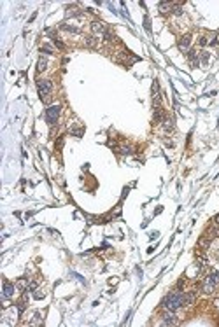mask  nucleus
Segmentation results:
<instances>
[{
    "label": "nucleus",
    "instance_id": "a211bd4d",
    "mask_svg": "<svg viewBox=\"0 0 219 327\" xmlns=\"http://www.w3.org/2000/svg\"><path fill=\"white\" fill-rule=\"evenodd\" d=\"M195 296H196V292H189V294H184V306H186V305H191L193 301H195Z\"/></svg>",
    "mask_w": 219,
    "mask_h": 327
},
{
    "label": "nucleus",
    "instance_id": "c756f323",
    "mask_svg": "<svg viewBox=\"0 0 219 327\" xmlns=\"http://www.w3.org/2000/svg\"><path fill=\"white\" fill-rule=\"evenodd\" d=\"M37 289V282H30V285H28V290L32 292V290H35Z\"/></svg>",
    "mask_w": 219,
    "mask_h": 327
},
{
    "label": "nucleus",
    "instance_id": "393cba45",
    "mask_svg": "<svg viewBox=\"0 0 219 327\" xmlns=\"http://www.w3.org/2000/svg\"><path fill=\"white\" fill-rule=\"evenodd\" d=\"M40 320H42V318H40V313L37 311V313L33 315V322H32V324H33V325H37V324H40Z\"/></svg>",
    "mask_w": 219,
    "mask_h": 327
},
{
    "label": "nucleus",
    "instance_id": "4468645a",
    "mask_svg": "<svg viewBox=\"0 0 219 327\" xmlns=\"http://www.w3.org/2000/svg\"><path fill=\"white\" fill-rule=\"evenodd\" d=\"M28 285H30V284H28L27 278H21V280H18V282H16V287L19 290H28Z\"/></svg>",
    "mask_w": 219,
    "mask_h": 327
},
{
    "label": "nucleus",
    "instance_id": "b1692460",
    "mask_svg": "<svg viewBox=\"0 0 219 327\" xmlns=\"http://www.w3.org/2000/svg\"><path fill=\"white\" fill-rule=\"evenodd\" d=\"M40 51H42V53H46V54H53V47H51V46H42V47H40Z\"/></svg>",
    "mask_w": 219,
    "mask_h": 327
},
{
    "label": "nucleus",
    "instance_id": "2f4dec72",
    "mask_svg": "<svg viewBox=\"0 0 219 327\" xmlns=\"http://www.w3.org/2000/svg\"><path fill=\"white\" fill-rule=\"evenodd\" d=\"M61 145H63V138H60V140H58V142H56V147H58V149H60Z\"/></svg>",
    "mask_w": 219,
    "mask_h": 327
},
{
    "label": "nucleus",
    "instance_id": "412c9836",
    "mask_svg": "<svg viewBox=\"0 0 219 327\" xmlns=\"http://www.w3.org/2000/svg\"><path fill=\"white\" fill-rule=\"evenodd\" d=\"M158 93H159V86H158V82H154V84H153V98H154V100H156V98H159Z\"/></svg>",
    "mask_w": 219,
    "mask_h": 327
},
{
    "label": "nucleus",
    "instance_id": "6ab92c4d",
    "mask_svg": "<svg viewBox=\"0 0 219 327\" xmlns=\"http://www.w3.org/2000/svg\"><path fill=\"white\" fill-rule=\"evenodd\" d=\"M61 30H67V32H72V33H77L79 32V28L77 27H72V25H61Z\"/></svg>",
    "mask_w": 219,
    "mask_h": 327
},
{
    "label": "nucleus",
    "instance_id": "7ed1b4c3",
    "mask_svg": "<svg viewBox=\"0 0 219 327\" xmlns=\"http://www.w3.org/2000/svg\"><path fill=\"white\" fill-rule=\"evenodd\" d=\"M60 110H61L60 105H49V107L46 108L44 117H46V121H48V124H49V126H55V124H56L58 116H60Z\"/></svg>",
    "mask_w": 219,
    "mask_h": 327
},
{
    "label": "nucleus",
    "instance_id": "f3484780",
    "mask_svg": "<svg viewBox=\"0 0 219 327\" xmlns=\"http://www.w3.org/2000/svg\"><path fill=\"white\" fill-rule=\"evenodd\" d=\"M46 68H48V59L40 58V59H39V63H37V70H39V72H44Z\"/></svg>",
    "mask_w": 219,
    "mask_h": 327
},
{
    "label": "nucleus",
    "instance_id": "c85d7f7f",
    "mask_svg": "<svg viewBox=\"0 0 219 327\" xmlns=\"http://www.w3.org/2000/svg\"><path fill=\"white\" fill-rule=\"evenodd\" d=\"M44 296H46V294H44V292H40V290H37V292L33 294V297H35V299H42Z\"/></svg>",
    "mask_w": 219,
    "mask_h": 327
},
{
    "label": "nucleus",
    "instance_id": "423d86ee",
    "mask_svg": "<svg viewBox=\"0 0 219 327\" xmlns=\"http://www.w3.org/2000/svg\"><path fill=\"white\" fill-rule=\"evenodd\" d=\"M18 287L16 285H12L11 282H7V280H4V292H2V297L4 299H7V297H11L12 294H14V290H16Z\"/></svg>",
    "mask_w": 219,
    "mask_h": 327
},
{
    "label": "nucleus",
    "instance_id": "ddd939ff",
    "mask_svg": "<svg viewBox=\"0 0 219 327\" xmlns=\"http://www.w3.org/2000/svg\"><path fill=\"white\" fill-rule=\"evenodd\" d=\"M84 44H86L88 47H97V46H98V39H95L93 35H89V37H86Z\"/></svg>",
    "mask_w": 219,
    "mask_h": 327
},
{
    "label": "nucleus",
    "instance_id": "2eb2a0df",
    "mask_svg": "<svg viewBox=\"0 0 219 327\" xmlns=\"http://www.w3.org/2000/svg\"><path fill=\"white\" fill-rule=\"evenodd\" d=\"M163 126H165V129H167V131H172V129H174V119L165 117L163 119Z\"/></svg>",
    "mask_w": 219,
    "mask_h": 327
},
{
    "label": "nucleus",
    "instance_id": "473e14b6",
    "mask_svg": "<svg viewBox=\"0 0 219 327\" xmlns=\"http://www.w3.org/2000/svg\"><path fill=\"white\" fill-rule=\"evenodd\" d=\"M214 306H216V308H219V299H216V301H214Z\"/></svg>",
    "mask_w": 219,
    "mask_h": 327
},
{
    "label": "nucleus",
    "instance_id": "f03ea898",
    "mask_svg": "<svg viewBox=\"0 0 219 327\" xmlns=\"http://www.w3.org/2000/svg\"><path fill=\"white\" fill-rule=\"evenodd\" d=\"M37 88H39V95H40V100L42 102H49V95L53 91V82L49 79H42L37 82Z\"/></svg>",
    "mask_w": 219,
    "mask_h": 327
},
{
    "label": "nucleus",
    "instance_id": "20e7f679",
    "mask_svg": "<svg viewBox=\"0 0 219 327\" xmlns=\"http://www.w3.org/2000/svg\"><path fill=\"white\" fill-rule=\"evenodd\" d=\"M175 324H177V315H175V311L167 310L163 313V317H161V325H175Z\"/></svg>",
    "mask_w": 219,
    "mask_h": 327
},
{
    "label": "nucleus",
    "instance_id": "4be33fe9",
    "mask_svg": "<svg viewBox=\"0 0 219 327\" xmlns=\"http://www.w3.org/2000/svg\"><path fill=\"white\" fill-rule=\"evenodd\" d=\"M209 238H219V229L217 227H212L209 231Z\"/></svg>",
    "mask_w": 219,
    "mask_h": 327
},
{
    "label": "nucleus",
    "instance_id": "1a4fd4ad",
    "mask_svg": "<svg viewBox=\"0 0 219 327\" xmlns=\"http://www.w3.org/2000/svg\"><path fill=\"white\" fill-rule=\"evenodd\" d=\"M189 44H191V37H189V35H184V37H181V40H179V49H181L182 53H184V51H189Z\"/></svg>",
    "mask_w": 219,
    "mask_h": 327
},
{
    "label": "nucleus",
    "instance_id": "f257e3e1",
    "mask_svg": "<svg viewBox=\"0 0 219 327\" xmlns=\"http://www.w3.org/2000/svg\"><path fill=\"white\" fill-rule=\"evenodd\" d=\"M161 306H163L165 310H179L181 306H184V294H182L181 290H174V292H170V294L165 296V299L161 301Z\"/></svg>",
    "mask_w": 219,
    "mask_h": 327
},
{
    "label": "nucleus",
    "instance_id": "9b49d317",
    "mask_svg": "<svg viewBox=\"0 0 219 327\" xmlns=\"http://www.w3.org/2000/svg\"><path fill=\"white\" fill-rule=\"evenodd\" d=\"M158 9H159V12H161V14H167V12L172 11V4H168V2H159Z\"/></svg>",
    "mask_w": 219,
    "mask_h": 327
},
{
    "label": "nucleus",
    "instance_id": "0eeeda50",
    "mask_svg": "<svg viewBox=\"0 0 219 327\" xmlns=\"http://www.w3.org/2000/svg\"><path fill=\"white\" fill-rule=\"evenodd\" d=\"M91 32H93L95 35H104V33L107 32V28H105L104 23H100V21H93V23H91Z\"/></svg>",
    "mask_w": 219,
    "mask_h": 327
},
{
    "label": "nucleus",
    "instance_id": "7c9ffc66",
    "mask_svg": "<svg viewBox=\"0 0 219 327\" xmlns=\"http://www.w3.org/2000/svg\"><path fill=\"white\" fill-rule=\"evenodd\" d=\"M198 42H200V46H207L209 40H207V37H200V40H198Z\"/></svg>",
    "mask_w": 219,
    "mask_h": 327
},
{
    "label": "nucleus",
    "instance_id": "5701e85b",
    "mask_svg": "<svg viewBox=\"0 0 219 327\" xmlns=\"http://www.w3.org/2000/svg\"><path fill=\"white\" fill-rule=\"evenodd\" d=\"M82 12L79 11V9H68V12H67V16H81Z\"/></svg>",
    "mask_w": 219,
    "mask_h": 327
},
{
    "label": "nucleus",
    "instance_id": "cd10ccee",
    "mask_svg": "<svg viewBox=\"0 0 219 327\" xmlns=\"http://www.w3.org/2000/svg\"><path fill=\"white\" fill-rule=\"evenodd\" d=\"M53 42H55V46H56V47H60V49H63V47H65V46H63V42H60L58 39H53Z\"/></svg>",
    "mask_w": 219,
    "mask_h": 327
},
{
    "label": "nucleus",
    "instance_id": "dca6fc26",
    "mask_svg": "<svg viewBox=\"0 0 219 327\" xmlns=\"http://www.w3.org/2000/svg\"><path fill=\"white\" fill-rule=\"evenodd\" d=\"M172 12H174L175 16H182V6L181 4H172Z\"/></svg>",
    "mask_w": 219,
    "mask_h": 327
},
{
    "label": "nucleus",
    "instance_id": "aec40b11",
    "mask_svg": "<svg viewBox=\"0 0 219 327\" xmlns=\"http://www.w3.org/2000/svg\"><path fill=\"white\" fill-rule=\"evenodd\" d=\"M209 245H210V241H209V238H200V240H198V247H202V248H207Z\"/></svg>",
    "mask_w": 219,
    "mask_h": 327
},
{
    "label": "nucleus",
    "instance_id": "bb28decb",
    "mask_svg": "<svg viewBox=\"0 0 219 327\" xmlns=\"http://www.w3.org/2000/svg\"><path fill=\"white\" fill-rule=\"evenodd\" d=\"M207 61H209V53H202V63L207 65Z\"/></svg>",
    "mask_w": 219,
    "mask_h": 327
},
{
    "label": "nucleus",
    "instance_id": "6e6552de",
    "mask_svg": "<svg viewBox=\"0 0 219 327\" xmlns=\"http://www.w3.org/2000/svg\"><path fill=\"white\" fill-rule=\"evenodd\" d=\"M188 59H189V63H191L193 68H196L198 65H200V59H198V54H196L195 49H189V51H188Z\"/></svg>",
    "mask_w": 219,
    "mask_h": 327
},
{
    "label": "nucleus",
    "instance_id": "a878e982",
    "mask_svg": "<svg viewBox=\"0 0 219 327\" xmlns=\"http://www.w3.org/2000/svg\"><path fill=\"white\" fill-rule=\"evenodd\" d=\"M144 27H146V30H147V32H151V25H149V18L147 16L144 18Z\"/></svg>",
    "mask_w": 219,
    "mask_h": 327
},
{
    "label": "nucleus",
    "instance_id": "f8f14e48",
    "mask_svg": "<svg viewBox=\"0 0 219 327\" xmlns=\"http://www.w3.org/2000/svg\"><path fill=\"white\" fill-rule=\"evenodd\" d=\"M118 150H119V154H121V156H130V154H131V150H133V149H131V145L123 144Z\"/></svg>",
    "mask_w": 219,
    "mask_h": 327
},
{
    "label": "nucleus",
    "instance_id": "39448f33",
    "mask_svg": "<svg viewBox=\"0 0 219 327\" xmlns=\"http://www.w3.org/2000/svg\"><path fill=\"white\" fill-rule=\"evenodd\" d=\"M163 119H165V112H163V108L159 107V105H156V103H154V112H153V121H154V124L163 123Z\"/></svg>",
    "mask_w": 219,
    "mask_h": 327
},
{
    "label": "nucleus",
    "instance_id": "9d476101",
    "mask_svg": "<svg viewBox=\"0 0 219 327\" xmlns=\"http://www.w3.org/2000/svg\"><path fill=\"white\" fill-rule=\"evenodd\" d=\"M214 289H216V284H214L212 280L209 278H205V282H203V285H202V290L205 292V294H210V292H214Z\"/></svg>",
    "mask_w": 219,
    "mask_h": 327
}]
</instances>
